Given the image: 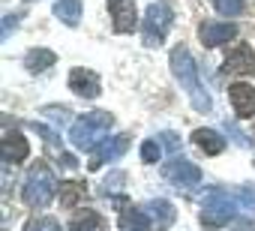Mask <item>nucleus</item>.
<instances>
[{"mask_svg":"<svg viewBox=\"0 0 255 231\" xmlns=\"http://www.w3.org/2000/svg\"><path fill=\"white\" fill-rule=\"evenodd\" d=\"M171 72H174L177 84L186 90L192 108L195 111H210V93H207V87H204V81L198 75V66H195L189 48L174 45V51H171Z\"/></svg>","mask_w":255,"mask_h":231,"instance_id":"obj_1","label":"nucleus"},{"mask_svg":"<svg viewBox=\"0 0 255 231\" xmlns=\"http://www.w3.org/2000/svg\"><path fill=\"white\" fill-rule=\"evenodd\" d=\"M114 126V117L108 111H90L84 117H78L69 129V141L75 150H96L99 141H105L108 129Z\"/></svg>","mask_w":255,"mask_h":231,"instance_id":"obj_2","label":"nucleus"},{"mask_svg":"<svg viewBox=\"0 0 255 231\" xmlns=\"http://www.w3.org/2000/svg\"><path fill=\"white\" fill-rule=\"evenodd\" d=\"M240 210V198L231 195L228 189H219V186H210L204 195H201V219L204 225H228Z\"/></svg>","mask_w":255,"mask_h":231,"instance_id":"obj_3","label":"nucleus"},{"mask_svg":"<svg viewBox=\"0 0 255 231\" xmlns=\"http://www.w3.org/2000/svg\"><path fill=\"white\" fill-rule=\"evenodd\" d=\"M171 24H174L171 0H156V3H150L147 12H144V45L147 48H159L165 42Z\"/></svg>","mask_w":255,"mask_h":231,"instance_id":"obj_4","label":"nucleus"},{"mask_svg":"<svg viewBox=\"0 0 255 231\" xmlns=\"http://www.w3.org/2000/svg\"><path fill=\"white\" fill-rule=\"evenodd\" d=\"M54 189H57V180L51 174L48 165H33L27 180H24V189H21V198L27 207H45L51 198H54Z\"/></svg>","mask_w":255,"mask_h":231,"instance_id":"obj_5","label":"nucleus"},{"mask_svg":"<svg viewBox=\"0 0 255 231\" xmlns=\"http://www.w3.org/2000/svg\"><path fill=\"white\" fill-rule=\"evenodd\" d=\"M162 177H165L168 183L180 186V189H195V186L201 183V168L192 165V162L183 159V156H171L168 165L162 168Z\"/></svg>","mask_w":255,"mask_h":231,"instance_id":"obj_6","label":"nucleus"},{"mask_svg":"<svg viewBox=\"0 0 255 231\" xmlns=\"http://www.w3.org/2000/svg\"><path fill=\"white\" fill-rule=\"evenodd\" d=\"M126 150H129V135H114V138L102 141L96 150H90V162H87V168H90V171H99L102 165L120 159Z\"/></svg>","mask_w":255,"mask_h":231,"instance_id":"obj_7","label":"nucleus"},{"mask_svg":"<svg viewBox=\"0 0 255 231\" xmlns=\"http://www.w3.org/2000/svg\"><path fill=\"white\" fill-rule=\"evenodd\" d=\"M108 12L114 21V33H132L138 27V12L132 0H108Z\"/></svg>","mask_w":255,"mask_h":231,"instance_id":"obj_8","label":"nucleus"},{"mask_svg":"<svg viewBox=\"0 0 255 231\" xmlns=\"http://www.w3.org/2000/svg\"><path fill=\"white\" fill-rule=\"evenodd\" d=\"M198 36H201L204 48H219V45H225L237 36V27L231 21H201Z\"/></svg>","mask_w":255,"mask_h":231,"instance_id":"obj_9","label":"nucleus"},{"mask_svg":"<svg viewBox=\"0 0 255 231\" xmlns=\"http://www.w3.org/2000/svg\"><path fill=\"white\" fill-rule=\"evenodd\" d=\"M228 99H231V105H234V114L237 117H252L255 114V87L252 84H246V81H237V84H231L228 87Z\"/></svg>","mask_w":255,"mask_h":231,"instance_id":"obj_10","label":"nucleus"},{"mask_svg":"<svg viewBox=\"0 0 255 231\" xmlns=\"http://www.w3.org/2000/svg\"><path fill=\"white\" fill-rule=\"evenodd\" d=\"M69 87H72L78 96H84V99H93V96H99V90H102V81H99V75H96L93 69L75 66V69L69 72Z\"/></svg>","mask_w":255,"mask_h":231,"instance_id":"obj_11","label":"nucleus"},{"mask_svg":"<svg viewBox=\"0 0 255 231\" xmlns=\"http://www.w3.org/2000/svg\"><path fill=\"white\" fill-rule=\"evenodd\" d=\"M27 156H30V141L24 138V132L9 129V132L3 135V165H6V162H9V165H21Z\"/></svg>","mask_w":255,"mask_h":231,"instance_id":"obj_12","label":"nucleus"},{"mask_svg":"<svg viewBox=\"0 0 255 231\" xmlns=\"http://www.w3.org/2000/svg\"><path fill=\"white\" fill-rule=\"evenodd\" d=\"M222 72L225 75H237V72H255V54L249 45H237L225 54V63H222Z\"/></svg>","mask_w":255,"mask_h":231,"instance_id":"obj_13","label":"nucleus"},{"mask_svg":"<svg viewBox=\"0 0 255 231\" xmlns=\"http://www.w3.org/2000/svg\"><path fill=\"white\" fill-rule=\"evenodd\" d=\"M192 141H195V147H201L207 156H219V153L225 150V138H222L216 129H195V132H192Z\"/></svg>","mask_w":255,"mask_h":231,"instance_id":"obj_14","label":"nucleus"},{"mask_svg":"<svg viewBox=\"0 0 255 231\" xmlns=\"http://www.w3.org/2000/svg\"><path fill=\"white\" fill-rule=\"evenodd\" d=\"M120 228H123V231H150V228H153V219L147 216V210L126 207V210L120 213Z\"/></svg>","mask_w":255,"mask_h":231,"instance_id":"obj_15","label":"nucleus"},{"mask_svg":"<svg viewBox=\"0 0 255 231\" xmlns=\"http://www.w3.org/2000/svg\"><path fill=\"white\" fill-rule=\"evenodd\" d=\"M144 210H147V216L153 219V225H156V228H168V225L174 222V216H177L174 204H171V201H165V198H156V201H150Z\"/></svg>","mask_w":255,"mask_h":231,"instance_id":"obj_16","label":"nucleus"},{"mask_svg":"<svg viewBox=\"0 0 255 231\" xmlns=\"http://www.w3.org/2000/svg\"><path fill=\"white\" fill-rule=\"evenodd\" d=\"M54 63H57V54H54L51 48H30V51H27V57H24V66H27L33 75H39V72L51 69Z\"/></svg>","mask_w":255,"mask_h":231,"instance_id":"obj_17","label":"nucleus"},{"mask_svg":"<svg viewBox=\"0 0 255 231\" xmlns=\"http://www.w3.org/2000/svg\"><path fill=\"white\" fill-rule=\"evenodd\" d=\"M81 12H84L81 9V0H57V3H54V15L66 27H75L81 21Z\"/></svg>","mask_w":255,"mask_h":231,"instance_id":"obj_18","label":"nucleus"},{"mask_svg":"<svg viewBox=\"0 0 255 231\" xmlns=\"http://www.w3.org/2000/svg\"><path fill=\"white\" fill-rule=\"evenodd\" d=\"M99 228H105V219L96 210H78L69 222V231H99Z\"/></svg>","mask_w":255,"mask_h":231,"instance_id":"obj_19","label":"nucleus"},{"mask_svg":"<svg viewBox=\"0 0 255 231\" xmlns=\"http://www.w3.org/2000/svg\"><path fill=\"white\" fill-rule=\"evenodd\" d=\"M81 195H84V183H81V180H66V183L60 186V204H63V207L78 204Z\"/></svg>","mask_w":255,"mask_h":231,"instance_id":"obj_20","label":"nucleus"},{"mask_svg":"<svg viewBox=\"0 0 255 231\" xmlns=\"http://www.w3.org/2000/svg\"><path fill=\"white\" fill-rule=\"evenodd\" d=\"M210 3H213V9L222 12L225 18H234V15L243 12V0H210Z\"/></svg>","mask_w":255,"mask_h":231,"instance_id":"obj_21","label":"nucleus"},{"mask_svg":"<svg viewBox=\"0 0 255 231\" xmlns=\"http://www.w3.org/2000/svg\"><path fill=\"white\" fill-rule=\"evenodd\" d=\"M24 231H63L51 216H39V219H30L27 225H24Z\"/></svg>","mask_w":255,"mask_h":231,"instance_id":"obj_22","label":"nucleus"},{"mask_svg":"<svg viewBox=\"0 0 255 231\" xmlns=\"http://www.w3.org/2000/svg\"><path fill=\"white\" fill-rule=\"evenodd\" d=\"M159 156H162V150H159V141H156V138H147V141L141 144V159L153 165V162H156Z\"/></svg>","mask_w":255,"mask_h":231,"instance_id":"obj_23","label":"nucleus"},{"mask_svg":"<svg viewBox=\"0 0 255 231\" xmlns=\"http://www.w3.org/2000/svg\"><path fill=\"white\" fill-rule=\"evenodd\" d=\"M237 198H240V210L255 213V186H243V189L237 192Z\"/></svg>","mask_w":255,"mask_h":231,"instance_id":"obj_24","label":"nucleus"},{"mask_svg":"<svg viewBox=\"0 0 255 231\" xmlns=\"http://www.w3.org/2000/svg\"><path fill=\"white\" fill-rule=\"evenodd\" d=\"M159 138H162V141H165V147H168V150H171V153H180V138H177V135H174V132H162V135H159Z\"/></svg>","mask_w":255,"mask_h":231,"instance_id":"obj_25","label":"nucleus"},{"mask_svg":"<svg viewBox=\"0 0 255 231\" xmlns=\"http://www.w3.org/2000/svg\"><path fill=\"white\" fill-rule=\"evenodd\" d=\"M15 21H18L15 15H3V39H6L12 30H15Z\"/></svg>","mask_w":255,"mask_h":231,"instance_id":"obj_26","label":"nucleus"},{"mask_svg":"<svg viewBox=\"0 0 255 231\" xmlns=\"http://www.w3.org/2000/svg\"><path fill=\"white\" fill-rule=\"evenodd\" d=\"M234 231H255V228H252V225H246V222H243V225H237V228H234Z\"/></svg>","mask_w":255,"mask_h":231,"instance_id":"obj_27","label":"nucleus"}]
</instances>
